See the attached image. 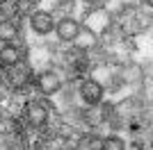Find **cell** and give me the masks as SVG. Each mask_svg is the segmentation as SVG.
Here are the masks:
<instances>
[{
    "instance_id": "cell-1",
    "label": "cell",
    "mask_w": 153,
    "mask_h": 150,
    "mask_svg": "<svg viewBox=\"0 0 153 150\" xmlns=\"http://www.w3.org/2000/svg\"><path fill=\"white\" fill-rule=\"evenodd\" d=\"M78 96L85 107H101L105 100V87L94 77H85L78 84Z\"/></svg>"
},
{
    "instance_id": "cell-2",
    "label": "cell",
    "mask_w": 153,
    "mask_h": 150,
    "mask_svg": "<svg viewBox=\"0 0 153 150\" xmlns=\"http://www.w3.org/2000/svg\"><path fill=\"white\" fill-rule=\"evenodd\" d=\"M82 23L78 18H73V16H62L59 21H55V30H53V34L62 41V43H76L78 39L82 37Z\"/></svg>"
},
{
    "instance_id": "cell-3",
    "label": "cell",
    "mask_w": 153,
    "mask_h": 150,
    "mask_svg": "<svg viewBox=\"0 0 153 150\" xmlns=\"http://www.w3.org/2000/svg\"><path fill=\"white\" fill-rule=\"evenodd\" d=\"M30 30L37 34V37H48V34H53V30H55V18H53L51 12H46V9H34V12L30 14Z\"/></svg>"
},
{
    "instance_id": "cell-4",
    "label": "cell",
    "mask_w": 153,
    "mask_h": 150,
    "mask_svg": "<svg viewBox=\"0 0 153 150\" xmlns=\"http://www.w3.org/2000/svg\"><path fill=\"white\" fill-rule=\"evenodd\" d=\"M34 84H37L39 93L48 98V96H55L59 89H62V77H59L55 71H41V73L37 75V82H34Z\"/></svg>"
},
{
    "instance_id": "cell-5",
    "label": "cell",
    "mask_w": 153,
    "mask_h": 150,
    "mask_svg": "<svg viewBox=\"0 0 153 150\" xmlns=\"http://www.w3.org/2000/svg\"><path fill=\"white\" fill-rule=\"evenodd\" d=\"M23 59V52L16 43H2L0 48V66L2 68H16Z\"/></svg>"
},
{
    "instance_id": "cell-6",
    "label": "cell",
    "mask_w": 153,
    "mask_h": 150,
    "mask_svg": "<svg viewBox=\"0 0 153 150\" xmlns=\"http://www.w3.org/2000/svg\"><path fill=\"white\" fill-rule=\"evenodd\" d=\"M25 116L32 125H46V121H48V107L44 102H39V100H32L25 109Z\"/></svg>"
},
{
    "instance_id": "cell-7",
    "label": "cell",
    "mask_w": 153,
    "mask_h": 150,
    "mask_svg": "<svg viewBox=\"0 0 153 150\" xmlns=\"http://www.w3.org/2000/svg\"><path fill=\"white\" fill-rule=\"evenodd\" d=\"M19 39V25L14 21H0V43H14Z\"/></svg>"
},
{
    "instance_id": "cell-8",
    "label": "cell",
    "mask_w": 153,
    "mask_h": 150,
    "mask_svg": "<svg viewBox=\"0 0 153 150\" xmlns=\"http://www.w3.org/2000/svg\"><path fill=\"white\" fill-rule=\"evenodd\" d=\"M101 150H126V141L119 134H108L101 141Z\"/></svg>"
},
{
    "instance_id": "cell-9",
    "label": "cell",
    "mask_w": 153,
    "mask_h": 150,
    "mask_svg": "<svg viewBox=\"0 0 153 150\" xmlns=\"http://www.w3.org/2000/svg\"><path fill=\"white\" fill-rule=\"evenodd\" d=\"M82 5H87V7H103L105 5V0H80Z\"/></svg>"
}]
</instances>
